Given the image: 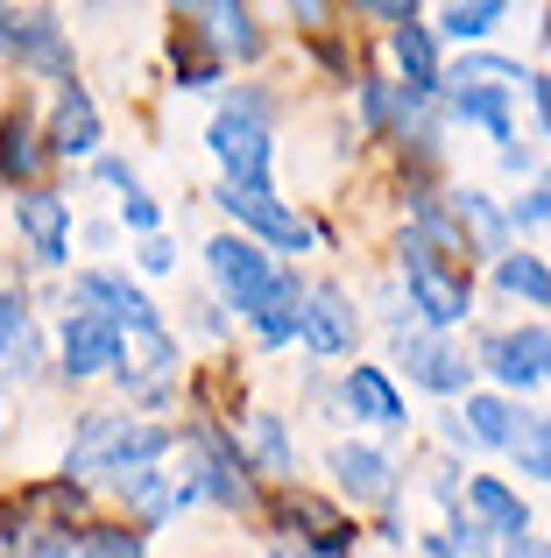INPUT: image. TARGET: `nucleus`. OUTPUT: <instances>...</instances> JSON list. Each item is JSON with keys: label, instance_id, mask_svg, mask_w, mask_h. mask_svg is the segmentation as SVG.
Wrapping results in <instances>:
<instances>
[{"label": "nucleus", "instance_id": "f257e3e1", "mask_svg": "<svg viewBox=\"0 0 551 558\" xmlns=\"http://www.w3.org/2000/svg\"><path fill=\"white\" fill-rule=\"evenodd\" d=\"M177 446L170 424H149V417H127V410H85L78 432H71V452H64V481H121V474H142L156 466L163 452Z\"/></svg>", "mask_w": 551, "mask_h": 558}, {"label": "nucleus", "instance_id": "f03ea898", "mask_svg": "<svg viewBox=\"0 0 551 558\" xmlns=\"http://www.w3.org/2000/svg\"><path fill=\"white\" fill-rule=\"evenodd\" d=\"M396 276H403V290H411V312L425 318V332H453L460 318L474 312L467 269H453V262L431 255V247H417L411 233H403V247H396Z\"/></svg>", "mask_w": 551, "mask_h": 558}, {"label": "nucleus", "instance_id": "7ed1b4c3", "mask_svg": "<svg viewBox=\"0 0 551 558\" xmlns=\"http://www.w3.org/2000/svg\"><path fill=\"white\" fill-rule=\"evenodd\" d=\"M184 488H198V502H220V509H255V481L248 460H241V438H226L220 424H192L184 432Z\"/></svg>", "mask_w": 551, "mask_h": 558}, {"label": "nucleus", "instance_id": "20e7f679", "mask_svg": "<svg viewBox=\"0 0 551 558\" xmlns=\"http://www.w3.org/2000/svg\"><path fill=\"white\" fill-rule=\"evenodd\" d=\"M212 205H220L226 219H234L241 233H248L255 247H262V255L276 262V255H311V219H297L290 213L283 198H276V191H241V184H220L212 191Z\"/></svg>", "mask_w": 551, "mask_h": 558}, {"label": "nucleus", "instance_id": "39448f33", "mask_svg": "<svg viewBox=\"0 0 551 558\" xmlns=\"http://www.w3.org/2000/svg\"><path fill=\"white\" fill-rule=\"evenodd\" d=\"M0 57H14L22 71L50 85H71V43H64V14L50 8H0Z\"/></svg>", "mask_w": 551, "mask_h": 558}, {"label": "nucleus", "instance_id": "423d86ee", "mask_svg": "<svg viewBox=\"0 0 551 558\" xmlns=\"http://www.w3.org/2000/svg\"><path fill=\"white\" fill-rule=\"evenodd\" d=\"M206 269H212V283H220V298L234 304L241 318H255L269 304V290H276V262L262 255V247L248 241V233H212L206 241Z\"/></svg>", "mask_w": 551, "mask_h": 558}, {"label": "nucleus", "instance_id": "0eeeda50", "mask_svg": "<svg viewBox=\"0 0 551 558\" xmlns=\"http://www.w3.org/2000/svg\"><path fill=\"white\" fill-rule=\"evenodd\" d=\"M297 347L318 354V361H340V354L360 347V312H354V298H346L340 283H304V298H297Z\"/></svg>", "mask_w": 551, "mask_h": 558}, {"label": "nucleus", "instance_id": "6e6552de", "mask_svg": "<svg viewBox=\"0 0 551 558\" xmlns=\"http://www.w3.org/2000/svg\"><path fill=\"white\" fill-rule=\"evenodd\" d=\"M206 149L220 156L226 184H241V191H269L276 142H269V128H262V121H241V113H212V128H206Z\"/></svg>", "mask_w": 551, "mask_h": 558}, {"label": "nucleus", "instance_id": "1a4fd4ad", "mask_svg": "<svg viewBox=\"0 0 551 558\" xmlns=\"http://www.w3.org/2000/svg\"><path fill=\"white\" fill-rule=\"evenodd\" d=\"M71 304H85L93 318H107L121 340H127V332H142V326H163L156 304H149V290L127 283L121 269H78V276H71Z\"/></svg>", "mask_w": 551, "mask_h": 558}, {"label": "nucleus", "instance_id": "9d476101", "mask_svg": "<svg viewBox=\"0 0 551 558\" xmlns=\"http://www.w3.org/2000/svg\"><path fill=\"white\" fill-rule=\"evenodd\" d=\"M481 368L502 381V389H538L551 381V326H502L481 340Z\"/></svg>", "mask_w": 551, "mask_h": 558}, {"label": "nucleus", "instance_id": "9b49d317", "mask_svg": "<svg viewBox=\"0 0 551 558\" xmlns=\"http://www.w3.org/2000/svg\"><path fill=\"white\" fill-rule=\"evenodd\" d=\"M396 368L411 375L417 389H431V396H460L467 375H474V361L460 354L445 332H411V326H403L396 332Z\"/></svg>", "mask_w": 551, "mask_h": 558}, {"label": "nucleus", "instance_id": "f8f14e48", "mask_svg": "<svg viewBox=\"0 0 551 558\" xmlns=\"http://www.w3.org/2000/svg\"><path fill=\"white\" fill-rule=\"evenodd\" d=\"M113 368H121V332L93 312H71L64 332H57V375L93 381V375H113Z\"/></svg>", "mask_w": 551, "mask_h": 558}, {"label": "nucleus", "instance_id": "ddd939ff", "mask_svg": "<svg viewBox=\"0 0 551 558\" xmlns=\"http://www.w3.org/2000/svg\"><path fill=\"white\" fill-rule=\"evenodd\" d=\"M460 509H467L495 545H524V537H530V502L502 474H467V481H460Z\"/></svg>", "mask_w": 551, "mask_h": 558}, {"label": "nucleus", "instance_id": "4468645a", "mask_svg": "<svg viewBox=\"0 0 551 558\" xmlns=\"http://www.w3.org/2000/svg\"><path fill=\"white\" fill-rule=\"evenodd\" d=\"M14 233L28 241V255H36L42 269H64L71 262V205L57 198V191H22V198H14Z\"/></svg>", "mask_w": 551, "mask_h": 558}, {"label": "nucleus", "instance_id": "2eb2a0df", "mask_svg": "<svg viewBox=\"0 0 551 558\" xmlns=\"http://www.w3.org/2000/svg\"><path fill=\"white\" fill-rule=\"evenodd\" d=\"M332 481L354 509H382L396 502V460L382 446H332Z\"/></svg>", "mask_w": 551, "mask_h": 558}, {"label": "nucleus", "instance_id": "dca6fc26", "mask_svg": "<svg viewBox=\"0 0 551 558\" xmlns=\"http://www.w3.org/2000/svg\"><path fill=\"white\" fill-rule=\"evenodd\" d=\"M340 403L354 410V417L382 424V432H403V424H411V410H403V389H396L382 368H375V361H354V368L340 375Z\"/></svg>", "mask_w": 551, "mask_h": 558}, {"label": "nucleus", "instance_id": "f3484780", "mask_svg": "<svg viewBox=\"0 0 551 558\" xmlns=\"http://www.w3.org/2000/svg\"><path fill=\"white\" fill-rule=\"evenodd\" d=\"M445 205H453V219H460V241H467V255H481V262H502L510 255V213H502L488 191H445Z\"/></svg>", "mask_w": 551, "mask_h": 558}, {"label": "nucleus", "instance_id": "a211bd4d", "mask_svg": "<svg viewBox=\"0 0 551 558\" xmlns=\"http://www.w3.org/2000/svg\"><path fill=\"white\" fill-rule=\"evenodd\" d=\"M42 142H50V156H99V107L78 78L57 85V113L42 128Z\"/></svg>", "mask_w": 551, "mask_h": 558}, {"label": "nucleus", "instance_id": "6ab92c4d", "mask_svg": "<svg viewBox=\"0 0 551 558\" xmlns=\"http://www.w3.org/2000/svg\"><path fill=\"white\" fill-rule=\"evenodd\" d=\"M42 361V332H36V312H28V298L14 290V298H0V375L28 381Z\"/></svg>", "mask_w": 551, "mask_h": 558}, {"label": "nucleus", "instance_id": "aec40b11", "mask_svg": "<svg viewBox=\"0 0 551 558\" xmlns=\"http://www.w3.org/2000/svg\"><path fill=\"white\" fill-rule=\"evenodd\" d=\"M445 85H453V121H474L481 135H495V149H510L516 142V99L502 85H460V78H445Z\"/></svg>", "mask_w": 551, "mask_h": 558}, {"label": "nucleus", "instance_id": "412c9836", "mask_svg": "<svg viewBox=\"0 0 551 558\" xmlns=\"http://www.w3.org/2000/svg\"><path fill=\"white\" fill-rule=\"evenodd\" d=\"M524 417H530V410H516L510 396H495V389L467 396V410H460L467 438H474V446H495V452H510L516 438H524Z\"/></svg>", "mask_w": 551, "mask_h": 558}, {"label": "nucleus", "instance_id": "4be33fe9", "mask_svg": "<svg viewBox=\"0 0 551 558\" xmlns=\"http://www.w3.org/2000/svg\"><path fill=\"white\" fill-rule=\"evenodd\" d=\"M389 43H396V64H403L396 85H411V93H439V85H445V71H439V36H431V28L411 14V22L389 28Z\"/></svg>", "mask_w": 551, "mask_h": 558}, {"label": "nucleus", "instance_id": "5701e85b", "mask_svg": "<svg viewBox=\"0 0 551 558\" xmlns=\"http://www.w3.org/2000/svg\"><path fill=\"white\" fill-rule=\"evenodd\" d=\"M42 156H50L42 128L28 121V113H8V121H0V178H14V184H28V191H36Z\"/></svg>", "mask_w": 551, "mask_h": 558}, {"label": "nucleus", "instance_id": "b1692460", "mask_svg": "<svg viewBox=\"0 0 551 558\" xmlns=\"http://www.w3.org/2000/svg\"><path fill=\"white\" fill-rule=\"evenodd\" d=\"M241 460H255L269 481H297V452H290V432L276 410H248V446H241Z\"/></svg>", "mask_w": 551, "mask_h": 558}, {"label": "nucleus", "instance_id": "393cba45", "mask_svg": "<svg viewBox=\"0 0 551 558\" xmlns=\"http://www.w3.org/2000/svg\"><path fill=\"white\" fill-rule=\"evenodd\" d=\"M192 22H198V36H206L220 57H255L262 50V28H255L248 8H198Z\"/></svg>", "mask_w": 551, "mask_h": 558}, {"label": "nucleus", "instance_id": "a878e982", "mask_svg": "<svg viewBox=\"0 0 551 558\" xmlns=\"http://www.w3.org/2000/svg\"><path fill=\"white\" fill-rule=\"evenodd\" d=\"M297 298H304V283L283 269V276H276V290H269V304L248 318V326H255V340H262V347H290V340H297Z\"/></svg>", "mask_w": 551, "mask_h": 558}, {"label": "nucleus", "instance_id": "bb28decb", "mask_svg": "<svg viewBox=\"0 0 551 558\" xmlns=\"http://www.w3.org/2000/svg\"><path fill=\"white\" fill-rule=\"evenodd\" d=\"M495 290H502V298H524V304H551V262L510 247V255L495 262Z\"/></svg>", "mask_w": 551, "mask_h": 558}, {"label": "nucleus", "instance_id": "cd10ccee", "mask_svg": "<svg viewBox=\"0 0 551 558\" xmlns=\"http://www.w3.org/2000/svg\"><path fill=\"white\" fill-rule=\"evenodd\" d=\"M502 22H510L502 0H453V8H439V36H453V43H488Z\"/></svg>", "mask_w": 551, "mask_h": 558}, {"label": "nucleus", "instance_id": "c85d7f7f", "mask_svg": "<svg viewBox=\"0 0 551 558\" xmlns=\"http://www.w3.org/2000/svg\"><path fill=\"white\" fill-rule=\"evenodd\" d=\"M425 558H495V537H488L467 509H453L445 531H425Z\"/></svg>", "mask_w": 551, "mask_h": 558}, {"label": "nucleus", "instance_id": "c756f323", "mask_svg": "<svg viewBox=\"0 0 551 558\" xmlns=\"http://www.w3.org/2000/svg\"><path fill=\"white\" fill-rule=\"evenodd\" d=\"M445 78H460V85H502V93H516V85L530 78V64L495 57V50H474V57H460V71H445Z\"/></svg>", "mask_w": 551, "mask_h": 558}, {"label": "nucleus", "instance_id": "7c9ffc66", "mask_svg": "<svg viewBox=\"0 0 551 558\" xmlns=\"http://www.w3.org/2000/svg\"><path fill=\"white\" fill-rule=\"evenodd\" d=\"M354 113H360V135H389L396 128V78H360Z\"/></svg>", "mask_w": 551, "mask_h": 558}, {"label": "nucleus", "instance_id": "2f4dec72", "mask_svg": "<svg viewBox=\"0 0 551 558\" xmlns=\"http://www.w3.org/2000/svg\"><path fill=\"white\" fill-rule=\"evenodd\" d=\"M510 460H516V474L551 481V424H544V410H530V417H524V438L510 446Z\"/></svg>", "mask_w": 551, "mask_h": 558}, {"label": "nucleus", "instance_id": "473e14b6", "mask_svg": "<svg viewBox=\"0 0 551 558\" xmlns=\"http://www.w3.org/2000/svg\"><path fill=\"white\" fill-rule=\"evenodd\" d=\"M85 558H149L142 551V531H78Z\"/></svg>", "mask_w": 551, "mask_h": 558}, {"label": "nucleus", "instance_id": "72a5a7b5", "mask_svg": "<svg viewBox=\"0 0 551 558\" xmlns=\"http://www.w3.org/2000/svg\"><path fill=\"white\" fill-rule=\"evenodd\" d=\"M28 558H85V537H71L64 523H42L36 545H28Z\"/></svg>", "mask_w": 551, "mask_h": 558}, {"label": "nucleus", "instance_id": "f704fd0d", "mask_svg": "<svg viewBox=\"0 0 551 558\" xmlns=\"http://www.w3.org/2000/svg\"><path fill=\"white\" fill-rule=\"evenodd\" d=\"M220 113H241V121H262V128H269L276 99L262 93V85H234V93H226V107H220Z\"/></svg>", "mask_w": 551, "mask_h": 558}, {"label": "nucleus", "instance_id": "c9c22d12", "mask_svg": "<svg viewBox=\"0 0 551 558\" xmlns=\"http://www.w3.org/2000/svg\"><path fill=\"white\" fill-rule=\"evenodd\" d=\"M121 219H127V227L142 233V241H149V233L163 227V205H156L149 191H127V198H121Z\"/></svg>", "mask_w": 551, "mask_h": 558}, {"label": "nucleus", "instance_id": "e433bc0d", "mask_svg": "<svg viewBox=\"0 0 551 558\" xmlns=\"http://www.w3.org/2000/svg\"><path fill=\"white\" fill-rule=\"evenodd\" d=\"M135 262H142L149 276H170V269H177V241H163V233H149V241L135 247Z\"/></svg>", "mask_w": 551, "mask_h": 558}, {"label": "nucleus", "instance_id": "4c0bfd02", "mask_svg": "<svg viewBox=\"0 0 551 558\" xmlns=\"http://www.w3.org/2000/svg\"><path fill=\"white\" fill-rule=\"evenodd\" d=\"M93 170H99V178H107L113 191H121V198H127V191H142V178H135V163H121V156H93Z\"/></svg>", "mask_w": 551, "mask_h": 558}, {"label": "nucleus", "instance_id": "58836bf2", "mask_svg": "<svg viewBox=\"0 0 551 558\" xmlns=\"http://www.w3.org/2000/svg\"><path fill=\"white\" fill-rule=\"evenodd\" d=\"M524 93H530V107H538V128H544V142H551V78H544V71H530Z\"/></svg>", "mask_w": 551, "mask_h": 558}, {"label": "nucleus", "instance_id": "ea45409f", "mask_svg": "<svg viewBox=\"0 0 551 558\" xmlns=\"http://www.w3.org/2000/svg\"><path fill=\"white\" fill-rule=\"evenodd\" d=\"M439 438H445L453 452H474V438H467V424H460V410H445V417H439Z\"/></svg>", "mask_w": 551, "mask_h": 558}, {"label": "nucleus", "instance_id": "a19ab883", "mask_svg": "<svg viewBox=\"0 0 551 558\" xmlns=\"http://www.w3.org/2000/svg\"><path fill=\"white\" fill-rule=\"evenodd\" d=\"M192 304H198V312H192V326L206 332V340H220V332H226V318L212 312V298H192Z\"/></svg>", "mask_w": 551, "mask_h": 558}, {"label": "nucleus", "instance_id": "79ce46f5", "mask_svg": "<svg viewBox=\"0 0 551 558\" xmlns=\"http://www.w3.org/2000/svg\"><path fill=\"white\" fill-rule=\"evenodd\" d=\"M502 170H510V178H530V170H538V156H530V149H516V142H510V149H502Z\"/></svg>", "mask_w": 551, "mask_h": 558}, {"label": "nucleus", "instance_id": "37998d69", "mask_svg": "<svg viewBox=\"0 0 551 558\" xmlns=\"http://www.w3.org/2000/svg\"><path fill=\"white\" fill-rule=\"evenodd\" d=\"M495 558H551V537H524V545H502Z\"/></svg>", "mask_w": 551, "mask_h": 558}, {"label": "nucleus", "instance_id": "c03bdc74", "mask_svg": "<svg viewBox=\"0 0 551 558\" xmlns=\"http://www.w3.org/2000/svg\"><path fill=\"white\" fill-rule=\"evenodd\" d=\"M290 22H297V28H318V22H326V8H318V0H304V8H290Z\"/></svg>", "mask_w": 551, "mask_h": 558}, {"label": "nucleus", "instance_id": "a18cd8bd", "mask_svg": "<svg viewBox=\"0 0 551 558\" xmlns=\"http://www.w3.org/2000/svg\"><path fill=\"white\" fill-rule=\"evenodd\" d=\"M262 558H311V551H304V545H269Z\"/></svg>", "mask_w": 551, "mask_h": 558}, {"label": "nucleus", "instance_id": "49530a36", "mask_svg": "<svg viewBox=\"0 0 551 558\" xmlns=\"http://www.w3.org/2000/svg\"><path fill=\"white\" fill-rule=\"evenodd\" d=\"M544 50H551V14H544Z\"/></svg>", "mask_w": 551, "mask_h": 558}, {"label": "nucleus", "instance_id": "de8ad7c7", "mask_svg": "<svg viewBox=\"0 0 551 558\" xmlns=\"http://www.w3.org/2000/svg\"><path fill=\"white\" fill-rule=\"evenodd\" d=\"M538 184H544V191H551V170H544V178H538Z\"/></svg>", "mask_w": 551, "mask_h": 558}, {"label": "nucleus", "instance_id": "09e8293b", "mask_svg": "<svg viewBox=\"0 0 551 558\" xmlns=\"http://www.w3.org/2000/svg\"><path fill=\"white\" fill-rule=\"evenodd\" d=\"M0 424H8V410H0Z\"/></svg>", "mask_w": 551, "mask_h": 558}, {"label": "nucleus", "instance_id": "8fccbe9b", "mask_svg": "<svg viewBox=\"0 0 551 558\" xmlns=\"http://www.w3.org/2000/svg\"><path fill=\"white\" fill-rule=\"evenodd\" d=\"M544 424H551V410H544Z\"/></svg>", "mask_w": 551, "mask_h": 558}]
</instances>
